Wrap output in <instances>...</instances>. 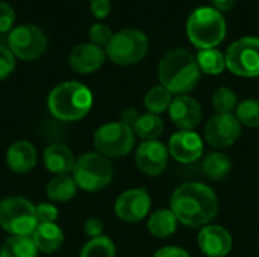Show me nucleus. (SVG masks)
<instances>
[{
	"label": "nucleus",
	"mask_w": 259,
	"mask_h": 257,
	"mask_svg": "<svg viewBox=\"0 0 259 257\" xmlns=\"http://www.w3.org/2000/svg\"><path fill=\"white\" fill-rule=\"evenodd\" d=\"M170 209L179 224L202 229L212 224L219 214V197L215 191L199 182L179 185L170 197Z\"/></svg>",
	"instance_id": "f257e3e1"
},
{
	"label": "nucleus",
	"mask_w": 259,
	"mask_h": 257,
	"mask_svg": "<svg viewBox=\"0 0 259 257\" xmlns=\"http://www.w3.org/2000/svg\"><path fill=\"white\" fill-rule=\"evenodd\" d=\"M158 79L171 94L188 95L200 80L196 56L187 48H173L167 52L159 61Z\"/></svg>",
	"instance_id": "f03ea898"
},
{
	"label": "nucleus",
	"mask_w": 259,
	"mask_h": 257,
	"mask_svg": "<svg viewBox=\"0 0 259 257\" xmlns=\"http://www.w3.org/2000/svg\"><path fill=\"white\" fill-rule=\"evenodd\" d=\"M47 108L59 121H79L87 117L93 108V92L80 82H64L50 91Z\"/></svg>",
	"instance_id": "7ed1b4c3"
},
{
	"label": "nucleus",
	"mask_w": 259,
	"mask_h": 257,
	"mask_svg": "<svg viewBox=\"0 0 259 257\" xmlns=\"http://www.w3.org/2000/svg\"><path fill=\"white\" fill-rule=\"evenodd\" d=\"M226 21L220 11L209 6L197 8L187 20V35L199 50L215 48L226 36Z\"/></svg>",
	"instance_id": "20e7f679"
},
{
	"label": "nucleus",
	"mask_w": 259,
	"mask_h": 257,
	"mask_svg": "<svg viewBox=\"0 0 259 257\" xmlns=\"http://www.w3.org/2000/svg\"><path fill=\"white\" fill-rule=\"evenodd\" d=\"M77 188L87 192H97L105 189L114 177V167L111 161L97 151H90L76 159L71 171Z\"/></svg>",
	"instance_id": "39448f33"
},
{
	"label": "nucleus",
	"mask_w": 259,
	"mask_h": 257,
	"mask_svg": "<svg viewBox=\"0 0 259 257\" xmlns=\"http://www.w3.org/2000/svg\"><path fill=\"white\" fill-rule=\"evenodd\" d=\"M35 206L24 197L9 195L0 201V227L14 236H32L38 226Z\"/></svg>",
	"instance_id": "423d86ee"
},
{
	"label": "nucleus",
	"mask_w": 259,
	"mask_h": 257,
	"mask_svg": "<svg viewBox=\"0 0 259 257\" xmlns=\"http://www.w3.org/2000/svg\"><path fill=\"white\" fill-rule=\"evenodd\" d=\"M105 52L117 65H135L146 58L149 52V38L138 29H123L114 33Z\"/></svg>",
	"instance_id": "0eeeda50"
},
{
	"label": "nucleus",
	"mask_w": 259,
	"mask_h": 257,
	"mask_svg": "<svg viewBox=\"0 0 259 257\" xmlns=\"http://www.w3.org/2000/svg\"><path fill=\"white\" fill-rule=\"evenodd\" d=\"M135 133L131 127L120 121L100 126L93 136L96 151L108 159H120L127 156L135 145Z\"/></svg>",
	"instance_id": "6e6552de"
},
{
	"label": "nucleus",
	"mask_w": 259,
	"mask_h": 257,
	"mask_svg": "<svg viewBox=\"0 0 259 257\" xmlns=\"http://www.w3.org/2000/svg\"><path fill=\"white\" fill-rule=\"evenodd\" d=\"M226 68L240 77H259V38L243 36L232 42L226 53Z\"/></svg>",
	"instance_id": "1a4fd4ad"
},
{
	"label": "nucleus",
	"mask_w": 259,
	"mask_h": 257,
	"mask_svg": "<svg viewBox=\"0 0 259 257\" xmlns=\"http://www.w3.org/2000/svg\"><path fill=\"white\" fill-rule=\"evenodd\" d=\"M8 44L15 58L33 61L46 52L47 36L42 29L35 24H21L9 32Z\"/></svg>",
	"instance_id": "9d476101"
},
{
	"label": "nucleus",
	"mask_w": 259,
	"mask_h": 257,
	"mask_svg": "<svg viewBox=\"0 0 259 257\" xmlns=\"http://www.w3.org/2000/svg\"><path fill=\"white\" fill-rule=\"evenodd\" d=\"M241 130L235 114H215L205 126V141L217 150L228 148L240 139Z\"/></svg>",
	"instance_id": "9b49d317"
},
{
	"label": "nucleus",
	"mask_w": 259,
	"mask_h": 257,
	"mask_svg": "<svg viewBox=\"0 0 259 257\" xmlns=\"http://www.w3.org/2000/svg\"><path fill=\"white\" fill-rule=\"evenodd\" d=\"M152 200L144 188H132L121 192L114 204V212L123 223L135 224L149 217Z\"/></svg>",
	"instance_id": "f8f14e48"
},
{
	"label": "nucleus",
	"mask_w": 259,
	"mask_h": 257,
	"mask_svg": "<svg viewBox=\"0 0 259 257\" xmlns=\"http://www.w3.org/2000/svg\"><path fill=\"white\" fill-rule=\"evenodd\" d=\"M168 158V148L159 139L143 141L135 150V165L143 174L149 177H156L162 174V171L167 168Z\"/></svg>",
	"instance_id": "ddd939ff"
},
{
	"label": "nucleus",
	"mask_w": 259,
	"mask_h": 257,
	"mask_svg": "<svg viewBox=\"0 0 259 257\" xmlns=\"http://www.w3.org/2000/svg\"><path fill=\"white\" fill-rule=\"evenodd\" d=\"M170 156L181 164H193L203 155V139L194 130H179L168 139Z\"/></svg>",
	"instance_id": "4468645a"
},
{
	"label": "nucleus",
	"mask_w": 259,
	"mask_h": 257,
	"mask_svg": "<svg viewBox=\"0 0 259 257\" xmlns=\"http://www.w3.org/2000/svg\"><path fill=\"white\" fill-rule=\"evenodd\" d=\"M200 251L206 257H226L234 247L232 235L222 226L208 224L197 235Z\"/></svg>",
	"instance_id": "2eb2a0df"
},
{
	"label": "nucleus",
	"mask_w": 259,
	"mask_h": 257,
	"mask_svg": "<svg viewBox=\"0 0 259 257\" xmlns=\"http://www.w3.org/2000/svg\"><path fill=\"white\" fill-rule=\"evenodd\" d=\"M168 115L179 130H194L202 121V106L190 95H176L170 105Z\"/></svg>",
	"instance_id": "dca6fc26"
},
{
	"label": "nucleus",
	"mask_w": 259,
	"mask_h": 257,
	"mask_svg": "<svg viewBox=\"0 0 259 257\" xmlns=\"http://www.w3.org/2000/svg\"><path fill=\"white\" fill-rule=\"evenodd\" d=\"M106 59V52L91 42L76 45L70 53V67L79 74H91L102 68Z\"/></svg>",
	"instance_id": "f3484780"
},
{
	"label": "nucleus",
	"mask_w": 259,
	"mask_h": 257,
	"mask_svg": "<svg viewBox=\"0 0 259 257\" xmlns=\"http://www.w3.org/2000/svg\"><path fill=\"white\" fill-rule=\"evenodd\" d=\"M6 165L15 174H27L36 165V148L29 141H15L6 150Z\"/></svg>",
	"instance_id": "a211bd4d"
},
{
	"label": "nucleus",
	"mask_w": 259,
	"mask_h": 257,
	"mask_svg": "<svg viewBox=\"0 0 259 257\" xmlns=\"http://www.w3.org/2000/svg\"><path fill=\"white\" fill-rule=\"evenodd\" d=\"M42 162L47 171L55 176L70 174L74 168L76 159L73 151L64 144H52L42 151Z\"/></svg>",
	"instance_id": "6ab92c4d"
},
{
	"label": "nucleus",
	"mask_w": 259,
	"mask_h": 257,
	"mask_svg": "<svg viewBox=\"0 0 259 257\" xmlns=\"http://www.w3.org/2000/svg\"><path fill=\"white\" fill-rule=\"evenodd\" d=\"M32 239L41 253H55L64 244V232L56 223H39L32 233Z\"/></svg>",
	"instance_id": "aec40b11"
},
{
	"label": "nucleus",
	"mask_w": 259,
	"mask_h": 257,
	"mask_svg": "<svg viewBox=\"0 0 259 257\" xmlns=\"http://www.w3.org/2000/svg\"><path fill=\"white\" fill-rule=\"evenodd\" d=\"M178 218L171 209H158L152 212L147 218V230L152 236L158 239L170 238L178 230Z\"/></svg>",
	"instance_id": "412c9836"
},
{
	"label": "nucleus",
	"mask_w": 259,
	"mask_h": 257,
	"mask_svg": "<svg viewBox=\"0 0 259 257\" xmlns=\"http://www.w3.org/2000/svg\"><path fill=\"white\" fill-rule=\"evenodd\" d=\"M77 185L70 174L55 176L46 186V194L53 203H67L77 194Z\"/></svg>",
	"instance_id": "4be33fe9"
},
{
	"label": "nucleus",
	"mask_w": 259,
	"mask_h": 257,
	"mask_svg": "<svg viewBox=\"0 0 259 257\" xmlns=\"http://www.w3.org/2000/svg\"><path fill=\"white\" fill-rule=\"evenodd\" d=\"M38 248L32 236L9 235L0 245V257H36Z\"/></svg>",
	"instance_id": "5701e85b"
},
{
	"label": "nucleus",
	"mask_w": 259,
	"mask_h": 257,
	"mask_svg": "<svg viewBox=\"0 0 259 257\" xmlns=\"http://www.w3.org/2000/svg\"><path fill=\"white\" fill-rule=\"evenodd\" d=\"M164 121L159 115L155 114H143L137 124L134 126L135 136L141 138L143 141H158L164 133Z\"/></svg>",
	"instance_id": "b1692460"
},
{
	"label": "nucleus",
	"mask_w": 259,
	"mask_h": 257,
	"mask_svg": "<svg viewBox=\"0 0 259 257\" xmlns=\"http://www.w3.org/2000/svg\"><path fill=\"white\" fill-rule=\"evenodd\" d=\"M202 168H203V173L208 179L223 180L229 176V173L232 170V162H231L228 155L220 153V151H214L205 158Z\"/></svg>",
	"instance_id": "393cba45"
},
{
	"label": "nucleus",
	"mask_w": 259,
	"mask_h": 257,
	"mask_svg": "<svg viewBox=\"0 0 259 257\" xmlns=\"http://www.w3.org/2000/svg\"><path fill=\"white\" fill-rule=\"evenodd\" d=\"M196 61H197L200 73H205L209 76H217V74L223 73V70L226 68V58L217 48L199 50Z\"/></svg>",
	"instance_id": "a878e982"
},
{
	"label": "nucleus",
	"mask_w": 259,
	"mask_h": 257,
	"mask_svg": "<svg viewBox=\"0 0 259 257\" xmlns=\"http://www.w3.org/2000/svg\"><path fill=\"white\" fill-rule=\"evenodd\" d=\"M171 101H173V94L168 89H165L162 85H156L150 88L144 97V106L147 112L155 115L168 112Z\"/></svg>",
	"instance_id": "bb28decb"
},
{
	"label": "nucleus",
	"mask_w": 259,
	"mask_h": 257,
	"mask_svg": "<svg viewBox=\"0 0 259 257\" xmlns=\"http://www.w3.org/2000/svg\"><path fill=\"white\" fill-rule=\"evenodd\" d=\"M115 244L108 236L90 239L80 250L79 257H115Z\"/></svg>",
	"instance_id": "cd10ccee"
},
{
	"label": "nucleus",
	"mask_w": 259,
	"mask_h": 257,
	"mask_svg": "<svg viewBox=\"0 0 259 257\" xmlns=\"http://www.w3.org/2000/svg\"><path fill=\"white\" fill-rule=\"evenodd\" d=\"M211 103L217 114H234L238 106V97L229 86H220L214 91Z\"/></svg>",
	"instance_id": "c85d7f7f"
},
{
	"label": "nucleus",
	"mask_w": 259,
	"mask_h": 257,
	"mask_svg": "<svg viewBox=\"0 0 259 257\" xmlns=\"http://www.w3.org/2000/svg\"><path fill=\"white\" fill-rule=\"evenodd\" d=\"M235 117L241 126L255 129L259 127V100L256 98H246L238 103L235 109Z\"/></svg>",
	"instance_id": "c756f323"
},
{
	"label": "nucleus",
	"mask_w": 259,
	"mask_h": 257,
	"mask_svg": "<svg viewBox=\"0 0 259 257\" xmlns=\"http://www.w3.org/2000/svg\"><path fill=\"white\" fill-rule=\"evenodd\" d=\"M88 35H90L91 44H94V45H97V47H102V48H103V47L106 48L108 44L111 42L112 36H114L111 27L106 26V24H103V23H96V24H93V26L90 27Z\"/></svg>",
	"instance_id": "7c9ffc66"
},
{
	"label": "nucleus",
	"mask_w": 259,
	"mask_h": 257,
	"mask_svg": "<svg viewBox=\"0 0 259 257\" xmlns=\"http://www.w3.org/2000/svg\"><path fill=\"white\" fill-rule=\"evenodd\" d=\"M15 68V56L9 47L0 44V82L5 80Z\"/></svg>",
	"instance_id": "2f4dec72"
},
{
	"label": "nucleus",
	"mask_w": 259,
	"mask_h": 257,
	"mask_svg": "<svg viewBox=\"0 0 259 257\" xmlns=\"http://www.w3.org/2000/svg\"><path fill=\"white\" fill-rule=\"evenodd\" d=\"M35 212L38 223H56L59 217L58 208L52 203H39L38 206H35Z\"/></svg>",
	"instance_id": "473e14b6"
},
{
	"label": "nucleus",
	"mask_w": 259,
	"mask_h": 257,
	"mask_svg": "<svg viewBox=\"0 0 259 257\" xmlns=\"http://www.w3.org/2000/svg\"><path fill=\"white\" fill-rule=\"evenodd\" d=\"M15 21V12L11 5L0 0V33L9 32Z\"/></svg>",
	"instance_id": "72a5a7b5"
},
{
	"label": "nucleus",
	"mask_w": 259,
	"mask_h": 257,
	"mask_svg": "<svg viewBox=\"0 0 259 257\" xmlns=\"http://www.w3.org/2000/svg\"><path fill=\"white\" fill-rule=\"evenodd\" d=\"M103 229H105V224L100 218H88L83 224V232L85 235L90 238V239H94V238H99V236H103Z\"/></svg>",
	"instance_id": "f704fd0d"
},
{
	"label": "nucleus",
	"mask_w": 259,
	"mask_h": 257,
	"mask_svg": "<svg viewBox=\"0 0 259 257\" xmlns=\"http://www.w3.org/2000/svg\"><path fill=\"white\" fill-rule=\"evenodd\" d=\"M111 12V2L109 0H93L91 2V14L103 20L109 15Z\"/></svg>",
	"instance_id": "c9c22d12"
},
{
	"label": "nucleus",
	"mask_w": 259,
	"mask_h": 257,
	"mask_svg": "<svg viewBox=\"0 0 259 257\" xmlns=\"http://www.w3.org/2000/svg\"><path fill=\"white\" fill-rule=\"evenodd\" d=\"M153 257H191L190 253L181 247H176V245H167V247H162L159 248Z\"/></svg>",
	"instance_id": "e433bc0d"
},
{
	"label": "nucleus",
	"mask_w": 259,
	"mask_h": 257,
	"mask_svg": "<svg viewBox=\"0 0 259 257\" xmlns=\"http://www.w3.org/2000/svg\"><path fill=\"white\" fill-rule=\"evenodd\" d=\"M140 117H141V114L135 108H126L120 115V123H123L124 126H127L134 130V126L137 124Z\"/></svg>",
	"instance_id": "4c0bfd02"
},
{
	"label": "nucleus",
	"mask_w": 259,
	"mask_h": 257,
	"mask_svg": "<svg viewBox=\"0 0 259 257\" xmlns=\"http://www.w3.org/2000/svg\"><path fill=\"white\" fill-rule=\"evenodd\" d=\"M212 2V6L220 11V12H225V11H229L232 9V6L235 5L237 0H211Z\"/></svg>",
	"instance_id": "58836bf2"
},
{
	"label": "nucleus",
	"mask_w": 259,
	"mask_h": 257,
	"mask_svg": "<svg viewBox=\"0 0 259 257\" xmlns=\"http://www.w3.org/2000/svg\"><path fill=\"white\" fill-rule=\"evenodd\" d=\"M138 257H147V256H138Z\"/></svg>",
	"instance_id": "ea45409f"
},
{
	"label": "nucleus",
	"mask_w": 259,
	"mask_h": 257,
	"mask_svg": "<svg viewBox=\"0 0 259 257\" xmlns=\"http://www.w3.org/2000/svg\"><path fill=\"white\" fill-rule=\"evenodd\" d=\"M90 2H93V0H90Z\"/></svg>",
	"instance_id": "a19ab883"
}]
</instances>
